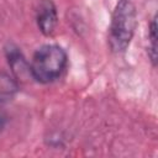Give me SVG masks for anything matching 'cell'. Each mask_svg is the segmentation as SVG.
<instances>
[{"instance_id":"277c9868","label":"cell","mask_w":158,"mask_h":158,"mask_svg":"<svg viewBox=\"0 0 158 158\" xmlns=\"http://www.w3.org/2000/svg\"><path fill=\"white\" fill-rule=\"evenodd\" d=\"M5 53H6V58H7L9 65L12 69V73H14L16 80L23 79V77L27 75V74L31 75V73H30V63H27V60L22 56V53L19 49V47H16L12 43H9L7 47L5 48Z\"/></svg>"},{"instance_id":"7a4b0ae2","label":"cell","mask_w":158,"mask_h":158,"mask_svg":"<svg viewBox=\"0 0 158 158\" xmlns=\"http://www.w3.org/2000/svg\"><path fill=\"white\" fill-rule=\"evenodd\" d=\"M137 27V12L131 0H118L109 27V46L112 52L122 53L130 46Z\"/></svg>"},{"instance_id":"5b68a950","label":"cell","mask_w":158,"mask_h":158,"mask_svg":"<svg viewBox=\"0 0 158 158\" xmlns=\"http://www.w3.org/2000/svg\"><path fill=\"white\" fill-rule=\"evenodd\" d=\"M19 91V81L15 77L0 72V102H7L15 98Z\"/></svg>"},{"instance_id":"3957f363","label":"cell","mask_w":158,"mask_h":158,"mask_svg":"<svg viewBox=\"0 0 158 158\" xmlns=\"http://www.w3.org/2000/svg\"><path fill=\"white\" fill-rule=\"evenodd\" d=\"M37 26L44 36H51L58 25V12L52 0H42L37 9Z\"/></svg>"},{"instance_id":"6da1fadb","label":"cell","mask_w":158,"mask_h":158,"mask_svg":"<svg viewBox=\"0 0 158 158\" xmlns=\"http://www.w3.org/2000/svg\"><path fill=\"white\" fill-rule=\"evenodd\" d=\"M68 63L67 52L58 44H43L32 56L30 63L31 78L41 84L57 80Z\"/></svg>"},{"instance_id":"8992f818","label":"cell","mask_w":158,"mask_h":158,"mask_svg":"<svg viewBox=\"0 0 158 158\" xmlns=\"http://www.w3.org/2000/svg\"><path fill=\"white\" fill-rule=\"evenodd\" d=\"M148 38L151 42V46L148 48V56L153 65L157 64V19L156 16L152 19L149 23V30H148Z\"/></svg>"}]
</instances>
